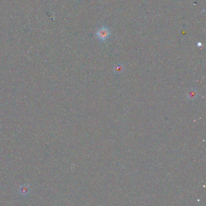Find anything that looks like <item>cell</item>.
Returning a JSON list of instances; mask_svg holds the SVG:
<instances>
[{
	"label": "cell",
	"instance_id": "6da1fadb",
	"mask_svg": "<svg viewBox=\"0 0 206 206\" xmlns=\"http://www.w3.org/2000/svg\"><path fill=\"white\" fill-rule=\"evenodd\" d=\"M96 34L99 40L101 41H105L109 36L110 31L108 28L102 27L97 30Z\"/></svg>",
	"mask_w": 206,
	"mask_h": 206
},
{
	"label": "cell",
	"instance_id": "7a4b0ae2",
	"mask_svg": "<svg viewBox=\"0 0 206 206\" xmlns=\"http://www.w3.org/2000/svg\"><path fill=\"white\" fill-rule=\"evenodd\" d=\"M197 96H198L197 90L194 88L190 89L188 91H187L186 94L187 98L191 101L196 99V98H197Z\"/></svg>",
	"mask_w": 206,
	"mask_h": 206
},
{
	"label": "cell",
	"instance_id": "3957f363",
	"mask_svg": "<svg viewBox=\"0 0 206 206\" xmlns=\"http://www.w3.org/2000/svg\"><path fill=\"white\" fill-rule=\"evenodd\" d=\"M125 67L122 64H116L115 66L114 67V71L116 73V74H120L122 72L124 71Z\"/></svg>",
	"mask_w": 206,
	"mask_h": 206
},
{
	"label": "cell",
	"instance_id": "277c9868",
	"mask_svg": "<svg viewBox=\"0 0 206 206\" xmlns=\"http://www.w3.org/2000/svg\"><path fill=\"white\" fill-rule=\"evenodd\" d=\"M29 187H27L26 186H23L21 187V193L23 195H26L27 193H29Z\"/></svg>",
	"mask_w": 206,
	"mask_h": 206
}]
</instances>
